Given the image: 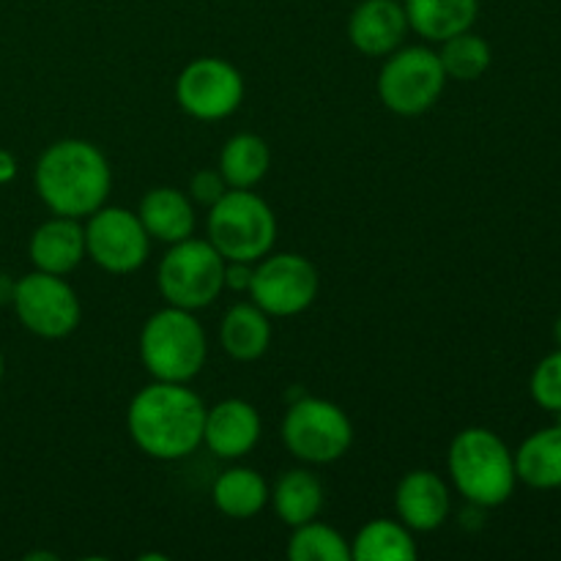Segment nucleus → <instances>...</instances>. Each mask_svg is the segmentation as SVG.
Returning a JSON list of instances; mask_svg holds the SVG:
<instances>
[{"label":"nucleus","instance_id":"f257e3e1","mask_svg":"<svg viewBox=\"0 0 561 561\" xmlns=\"http://www.w3.org/2000/svg\"><path fill=\"white\" fill-rule=\"evenodd\" d=\"M206 405L192 389L153 381L140 389L126 411V427L140 453L157 460H181L203 444Z\"/></svg>","mask_w":561,"mask_h":561},{"label":"nucleus","instance_id":"f03ea898","mask_svg":"<svg viewBox=\"0 0 561 561\" xmlns=\"http://www.w3.org/2000/svg\"><path fill=\"white\" fill-rule=\"evenodd\" d=\"M36 192L55 217H91L110 195V164L88 140H58L38 157Z\"/></svg>","mask_w":561,"mask_h":561},{"label":"nucleus","instance_id":"7ed1b4c3","mask_svg":"<svg viewBox=\"0 0 561 561\" xmlns=\"http://www.w3.org/2000/svg\"><path fill=\"white\" fill-rule=\"evenodd\" d=\"M449 474L455 488L474 507H499L515 491V455L488 427H466L449 447Z\"/></svg>","mask_w":561,"mask_h":561},{"label":"nucleus","instance_id":"20e7f679","mask_svg":"<svg viewBox=\"0 0 561 561\" xmlns=\"http://www.w3.org/2000/svg\"><path fill=\"white\" fill-rule=\"evenodd\" d=\"M206 332L190 310L164 307L140 334V359L157 381L186 383L206 365Z\"/></svg>","mask_w":561,"mask_h":561},{"label":"nucleus","instance_id":"39448f33","mask_svg":"<svg viewBox=\"0 0 561 561\" xmlns=\"http://www.w3.org/2000/svg\"><path fill=\"white\" fill-rule=\"evenodd\" d=\"M277 219L268 203L250 190H228L208 208V241L225 261L257 263L272 252Z\"/></svg>","mask_w":561,"mask_h":561},{"label":"nucleus","instance_id":"423d86ee","mask_svg":"<svg viewBox=\"0 0 561 561\" xmlns=\"http://www.w3.org/2000/svg\"><path fill=\"white\" fill-rule=\"evenodd\" d=\"M225 261L211 241L184 239L170 244L157 272L159 294L170 307L181 310H203L211 305L225 288Z\"/></svg>","mask_w":561,"mask_h":561},{"label":"nucleus","instance_id":"0eeeda50","mask_svg":"<svg viewBox=\"0 0 561 561\" xmlns=\"http://www.w3.org/2000/svg\"><path fill=\"white\" fill-rule=\"evenodd\" d=\"M290 455L305 463H334L354 442V425L340 405L321 398H299L283 422Z\"/></svg>","mask_w":561,"mask_h":561},{"label":"nucleus","instance_id":"6e6552de","mask_svg":"<svg viewBox=\"0 0 561 561\" xmlns=\"http://www.w3.org/2000/svg\"><path fill=\"white\" fill-rule=\"evenodd\" d=\"M447 71H444L438 53L427 47H405L400 53H389L378 75V96L383 107L398 115H422L438 102Z\"/></svg>","mask_w":561,"mask_h":561},{"label":"nucleus","instance_id":"1a4fd4ad","mask_svg":"<svg viewBox=\"0 0 561 561\" xmlns=\"http://www.w3.org/2000/svg\"><path fill=\"white\" fill-rule=\"evenodd\" d=\"M16 318L27 332L44 340L69 337L80 327L82 307L75 288L60 274L31 272L14 283L11 296Z\"/></svg>","mask_w":561,"mask_h":561},{"label":"nucleus","instance_id":"9d476101","mask_svg":"<svg viewBox=\"0 0 561 561\" xmlns=\"http://www.w3.org/2000/svg\"><path fill=\"white\" fill-rule=\"evenodd\" d=\"M318 288H321V279H318L316 266L294 252L261 257L257 268H252V305L261 307L266 316H299L316 301Z\"/></svg>","mask_w":561,"mask_h":561},{"label":"nucleus","instance_id":"9b49d317","mask_svg":"<svg viewBox=\"0 0 561 561\" xmlns=\"http://www.w3.org/2000/svg\"><path fill=\"white\" fill-rule=\"evenodd\" d=\"M151 236L140 217L118 206H102L85 225V255L110 274H131L146 263Z\"/></svg>","mask_w":561,"mask_h":561},{"label":"nucleus","instance_id":"f8f14e48","mask_svg":"<svg viewBox=\"0 0 561 561\" xmlns=\"http://www.w3.org/2000/svg\"><path fill=\"white\" fill-rule=\"evenodd\" d=\"M175 99L197 121L228 118L244 99V77L222 58H197L175 80Z\"/></svg>","mask_w":561,"mask_h":561},{"label":"nucleus","instance_id":"ddd939ff","mask_svg":"<svg viewBox=\"0 0 561 561\" xmlns=\"http://www.w3.org/2000/svg\"><path fill=\"white\" fill-rule=\"evenodd\" d=\"M257 438H261V416H257L255 405L247 403V400L230 398L214 409H206L203 442L219 458H244L255 449Z\"/></svg>","mask_w":561,"mask_h":561},{"label":"nucleus","instance_id":"4468645a","mask_svg":"<svg viewBox=\"0 0 561 561\" xmlns=\"http://www.w3.org/2000/svg\"><path fill=\"white\" fill-rule=\"evenodd\" d=\"M409 16L398 0H362L348 20V38L362 55L383 58L403 44Z\"/></svg>","mask_w":561,"mask_h":561},{"label":"nucleus","instance_id":"2eb2a0df","mask_svg":"<svg viewBox=\"0 0 561 561\" xmlns=\"http://www.w3.org/2000/svg\"><path fill=\"white\" fill-rule=\"evenodd\" d=\"M394 510L411 531H433L449 518L453 496L447 482L433 471H409L394 493Z\"/></svg>","mask_w":561,"mask_h":561},{"label":"nucleus","instance_id":"dca6fc26","mask_svg":"<svg viewBox=\"0 0 561 561\" xmlns=\"http://www.w3.org/2000/svg\"><path fill=\"white\" fill-rule=\"evenodd\" d=\"M27 252L38 272L66 277L85 257V228L71 217L49 219L33 230Z\"/></svg>","mask_w":561,"mask_h":561},{"label":"nucleus","instance_id":"f3484780","mask_svg":"<svg viewBox=\"0 0 561 561\" xmlns=\"http://www.w3.org/2000/svg\"><path fill=\"white\" fill-rule=\"evenodd\" d=\"M140 217L142 228L151 239L164 241V244H175V241L190 239L195 230V211H192L190 195L181 190H170V186H157L148 192L140 201Z\"/></svg>","mask_w":561,"mask_h":561},{"label":"nucleus","instance_id":"a211bd4d","mask_svg":"<svg viewBox=\"0 0 561 561\" xmlns=\"http://www.w3.org/2000/svg\"><path fill=\"white\" fill-rule=\"evenodd\" d=\"M409 27L427 42H447L471 31L480 14V0H405Z\"/></svg>","mask_w":561,"mask_h":561},{"label":"nucleus","instance_id":"6ab92c4d","mask_svg":"<svg viewBox=\"0 0 561 561\" xmlns=\"http://www.w3.org/2000/svg\"><path fill=\"white\" fill-rule=\"evenodd\" d=\"M515 455V474L537 491L561 488V425L531 433Z\"/></svg>","mask_w":561,"mask_h":561},{"label":"nucleus","instance_id":"aec40b11","mask_svg":"<svg viewBox=\"0 0 561 561\" xmlns=\"http://www.w3.org/2000/svg\"><path fill=\"white\" fill-rule=\"evenodd\" d=\"M219 340H222V348L228 351L230 359L255 362L268 351L272 323L257 305H236L222 318Z\"/></svg>","mask_w":561,"mask_h":561},{"label":"nucleus","instance_id":"412c9836","mask_svg":"<svg viewBox=\"0 0 561 561\" xmlns=\"http://www.w3.org/2000/svg\"><path fill=\"white\" fill-rule=\"evenodd\" d=\"M274 502V510L283 518V524L301 526L307 520H316L323 507V485L312 471L294 469L283 474L268 493Z\"/></svg>","mask_w":561,"mask_h":561},{"label":"nucleus","instance_id":"4be33fe9","mask_svg":"<svg viewBox=\"0 0 561 561\" xmlns=\"http://www.w3.org/2000/svg\"><path fill=\"white\" fill-rule=\"evenodd\" d=\"M268 502V485L257 471L228 469L214 482V504L222 515L236 520H247L261 513Z\"/></svg>","mask_w":561,"mask_h":561},{"label":"nucleus","instance_id":"5701e85b","mask_svg":"<svg viewBox=\"0 0 561 561\" xmlns=\"http://www.w3.org/2000/svg\"><path fill=\"white\" fill-rule=\"evenodd\" d=\"M416 542L411 537L409 526L400 520L378 518L362 526L359 535L354 537L351 546V559L354 561H414L416 559Z\"/></svg>","mask_w":561,"mask_h":561},{"label":"nucleus","instance_id":"b1692460","mask_svg":"<svg viewBox=\"0 0 561 561\" xmlns=\"http://www.w3.org/2000/svg\"><path fill=\"white\" fill-rule=\"evenodd\" d=\"M272 153L263 137L257 135H236L225 142L219 153V173L228 181L230 190H250L263 175L268 173Z\"/></svg>","mask_w":561,"mask_h":561},{"label":"nucleus","instance_id":"393cba45","mask_svg":"<svg viewBox=\"0 0 561 561\" xmlns=\"http://www.w3.org/2000/svg\"><path fill=\"white\" fill-rule=\"evenodd\" d=\"M290 561H351V546L337 529L318 520L294 526L288 542Z\"/></svg>","mask_w":561,"mask_h":561},{"label":"nucleus","instance_id":"a878e982","mask_svg":"<svg viewBox=\"0 0 561 561\" xmlns=\"http://www.w3.org/2000/svg\"><path fill=\"white\" fill-rule=\"evenodd\" d=\"M442 44L444 47L442 53H438V58H442V66L444 71H447V77H453V80H460V82L480 80V77L488 71V66H491V58H493L491 44H488L482 36H477V33L463 31Z\"/></svg>","mask_w":561,"mask_h":561},{"label":"nucleus","instance_id":"bb28decb","mask_svg":"<svg viewBox=\"0 0 561 561\" xmlns=\"http://www.w3.org/2000/svg\"><path fill=\"white\" fill-rule=\"evenodd\" d=\"M531 398L540 409L557 414L561 411V348L548 354L531 373Z\"/></svg>","mask_w":561,"mask_h":561},{"label":"nucleus","instance_id":"cd10ccee","mask_svg":"<svg viewBox=\"0 0 561 561\" xmlns=\"http://www.w3.org/2000/svg\"><path fill=\"white\" fill-rule=\"evenodd\" d=\"M228 190L230 186L228 181L222 179V173H214V170H201V173L192 175L190 181V197L206 208H211Z\"/></svg>","mask_w":561,"mask_h":561},{"label":"nucleus","instance_id":"c85d7f7f","mask_svg":"<svg viewBox=\"0 0 561 561\" xmlns=\"http://www.w3.org/2000/svg\"><path fill=\"white\" fill-rule=\"evenodd\" d=\"M252 283V268L250 263H239V261H230V266H225V285L236 290H250Z\"/></svg>","mask_w":561,"mask_h":561},{"label":"nucleus","instance_id":"c756f323","mask_svg":"<svg viewBox=\"0 0 561 561\" xmlns=\"http://www.w3.org/2000/svg\"><path fill=\"white\" fill-rule=\"evenodd\" d=\"M16 175V159L9 151H0V184L11 181Z\"/></svg>","mask_w":561,"mask_h":561},{"label":"nucleus","instance_id":"7c9ffc66","mask_svg":"<svg viewBox=\"0 0 561 561\" xmlns=\"http://www.w3.org/2000/svg\"><path fill=\"white\" fill-rule=\"evenodd\" d=\"M553 337H557V343H559V348H561V318L557 321V327H553Z\"/></svg>","mask_w":561,"mask_h":561},{"label":"nucleus","instance_id":"2f4dec72","mask_svg":"<svg viewBox=\"0 0 561 561\" xmlns=\"http://www.w3.org/2000/svg\"><path fill=\"white\" fill-rule=\"evenodd\" d=\"M0 378H3V354H0Z\"/></svg>","mask_w":561,"mask_h":561},{"label":"nucleus","instance_id":"473e14b6","mask_svg":"<svg viewBox=\"0 0 561 561\" xmlns=\"http://www.w3.org/2000/svg\"><path fill=\"white\" fill-rule=\"evenodd\" d=\"M557 416H559V422H557V425H561V411H557Z\"/></svg>","mask_w":561,"mask_h":561}]
</instances>
